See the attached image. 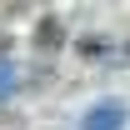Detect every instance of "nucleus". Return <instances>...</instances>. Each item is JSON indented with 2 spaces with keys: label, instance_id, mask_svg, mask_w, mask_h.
<instances>
[{
  "label": "nucleus",
  "instance_id": "nucleus-2",
  "mask_svg": "<svg viewBox=\"0 0 130 130\" xmlns=\"http://www.w3.org/2000/svg\"><path fill=\"white\" fill-rule=\"evenodd\" d=\"M10 90H15V70H10V65H5V60H0V100H5V95H10Z\"/></svg>",
  "mask_w": 130,
  "mask_h": 130
},
{
  "label": "nucleus",
  "instance_id": "nucleus-1",
  "mask_svg": "<svg viewBox=\"0 0 130 130\" xmlns=\"http://www.w3.org/2000/svg\"><path fill=\"white\" fill-rule=\"evenodd\" d=\"M80 130H125V105L120 100H100L80 115Z\"/></svg>",
  "mask_w": 130,
  "mask_h": 130
}]
</instances>
